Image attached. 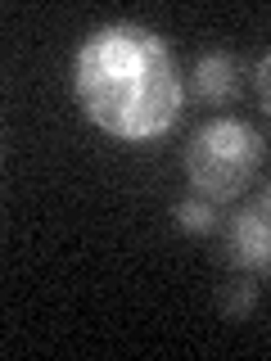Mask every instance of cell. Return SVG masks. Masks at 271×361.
Listing matches in <instances>:
<instances>
[{"label":"cell","mask_w":271,"mask_h":361,"mask_svg":"<svg viewBox=\"0 0 271 361\" xmlns=\"http://www.w3.org/2000/svg\"><path fill=\"white\" fill-rule=\"evenodd\" d=\"M73 95L90 127L122 145L163 140L190 99L172 45L140 23H104L77 45Z\"/></svg>","instance_id":"cell-1"},{"label":"cell","mask_w":271,"mask_h":361,"mask_svg":"<svg viewBox=\"0 0 271 361\" xmlns=\"http://www.w3.org/2000/svg\"><path fill=\"white\" fill-rule=\"evenodd\" d=\"M263 154H267V145L258 135V127H248L244 118H231V113H217V118L195 127L181 163H186L190 190L222 208V203H235L258 180Z\"/></svg>","instance_id":"cell-2"},{"label":"cell","mask_w":271,"mask_h":361,"mask_svg":"<svg viewBox=\"0 0 271 361\" xmlns=\"http://www.w3.org/2000/svg\"><path fill=\"white\" fill-rule=\"evenodd\" d=\"M226 262L244 276H271V217L244 203L226 226Z\"/></svg>","instance_id":"cell-3"},{"label":"cell","mask_w":271,"mask_h":361,"mask_svg":"<svg viewBox=\"0 0 271 361\" xmlns=\"http://www.w3.org/2000/svg\"><path fill=\"white\" fill-rule=\"evenodd\" d=\"M240 86H244L240 59H235L231 50H203L195 59V68L186 73V95L199 99L203 109L235 104V99H240Z\"/></svg>","instance_id":"cell-4"},{"label":"cell","mask_w":271,"mask_h":361,"mask_svg":"<svg viewBox=\"0 0 271 361\" xmlns=\"http://www.w3.org/2000/svg\"><path fill=\"white\" fill-rule=\"evenodd\" d=\"M172 226L181 235H212V231H217V203L190 190L186 199L172 203Z\"/></svg>","instance_id":"cell-5"},{"label":"cell","mask_w":271,"mask_h":361,"mask_svg":"<svg viewBox=\"0 0 271 361\" xmlns=\"http://www.w3.org/2000/svg\"><path fill=\"white\" fill-rule=\"evenodd\" d=\"M217 312L226 316V321H248V316L258 312V285L248 276H240V280H226V285L217 289Z\"/></svg>","instance_id":"cell-6"},{"label":"cell","mask_w":271,"mask_h":361,"mask_svg":"<svg viewBox=\"0 0 271 361\" xmlns=\"http://www.w3.org/2000/svg\"><path fill=\"white\" fill-rule=\"evenodd\" d=\"M253 90H258V104H263V113L271 118V54H263L253 68Z\"/></svg>","instance_id":"cell-7"},{"label":"cell","mask_w":271,"mask_h":361,"mask_svg":"<svg viewBox=\"0 0 271 361\" xmlns=\"http://www.w3.org/2000/svg\"><path fill=\"white\" fill-rule=\"evenodd\" d=\"M248 203H253L258 212H267V217H271V185H263V190H258V195L248 199Z\"/></svg>","instance_id":"cell-8"}]
</instances>
